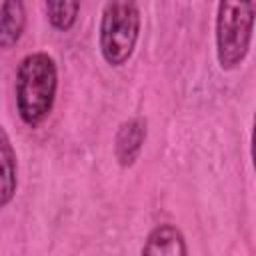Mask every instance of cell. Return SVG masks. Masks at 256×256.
I'll list each match as a JSON object with an SVG mask.
<instances>
[{"label":"cell","instance_id":"cell-7","mask_svg":"<svg viewBox=\"0 0 256 256\" xmlns=\"http://www.w3.org/2000/svg\"><path fill=\"white\" fill-rule=\"evenodd\" d=\"M16 154L6 130L0 126V208H4L16 192Z\"/></svg>","mask_w":256,"mask_h":256},{"label":"cell","instance_id":"cell-5","mask_svg":"<svg viewBox=\"0 0 256 256\" xmlns=\"http://www.w3.org/2000/svg\"><path fill=\"white\" fill-rule=\"evenodd\" d=\"M142 254H162V256H186L188 248L184 244V236L176 226L162 224L156 226L142 248Z\"/></svg>","mask_w":256,"mask_h":256},{"label":"cell","instance_id":"cell-1","mask_svg":"<svg viewBox=\"0 0 256 256\" xmlns=\"http://www.w3.org/2000/svg\"><path fill=\"white\" fill-rule=\"evenodd\" d=\"M58 88V70L52 56L32 52L16 72V108L24 124L38 126L52 110Z\"/></svg>","mask_w":256,"mask_h":256},{"label":"cell","instance_id":"cell-4","mask_svg":"<svg viewBox=\"0 0 256 256\" xmlns=\"http://www.w3.org/2000/svg\"><path fill=\"white\" fill-rule=\"evenodd\" d=\"M144 140H146V122L142 118L126 120L120 126L114 142V152L120 166H132L136 162Z\"/></svg>","mask_w":256,"mask_h":256},{"label":"cell","instance_id":"cell-2","mask_svg":"<svg viewBox=\"0 0 256 256\" xmlns=\"http://www.w3.org/2000/svg\"><path fill=\"white\" fill-rule=\"evenodd\" d=\"M140 34L138 0H108L100 18V52L110 66H122L132 56Z\"/></svg>","mask_w":256,"mask_h":256},{"label":"cell","instance_id":"cell-8","mask_svg":"<svg viewBox=\"0 0 256 256\" xmlns=\"http://www.w3.org/2000/svg\"><path fill=\"white\" fill-rule=\"evenodd\" d=\"M78 10H80V0H46L48 20L60 32H66L74 26L78 18Z\"/></svg>","mask_w":256,"mask_h":256},{"label":"cell","instance_id":"cell-6","mask_svg":"<svg viewBox=\"0 0 256 256\" xmlns=\"http://www.w3.org/2000/svg\"><path fill=\"white\" fill-rule=\"evenodd\" d=\"M26 26V10L22 0H2L0 4V48H12Z\"/></svg>","mask_w":256,"mask_h":256},{"label":"cell","instance_id":"cell-3","mask_svg":"<svg viewBox=\"0 0 256 256\" xmlns=\"http://www.w3.org/2000/svg\"><path fill=\"white\" fill-rule=\"evenodd\" d=\"M254 28L252 0H220L216 16V56L224 70H232L248 54Z\"/></svg>","mask_w":256,"mask_h":256}]
</instances>
